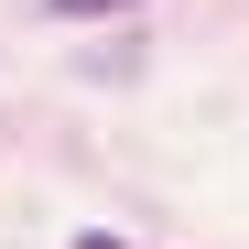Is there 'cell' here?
I'll use <instances>...</instances> for the list:
<instances>
[{"label":"cell","mask_w":249,"mask_h":249,"mask_svg":"<svg viewBox=\"0 0 249 249\" xmlns=\"http://www.w3.org/2000/svg\"><path fill=\"white\" fill-rule=\"evenodd\" d=\"M76 249H130V238H108V228H76Z\"/></svg>","instance_id":"7a4b0ae2"},{"label":"cell","mask_w":249,"mask_h":249,"mask_svg":"<svg viewBox=\"0 0 249 249\" xmlns=\"http://www.w3.org/2000/svg\"><path fill=\"white\" fill-rule=\"evenodd\" d=\"M65 22H98V11H130V0H54Z\"/></svg>","instance_id":"6da1fadb"}]
</instances>
